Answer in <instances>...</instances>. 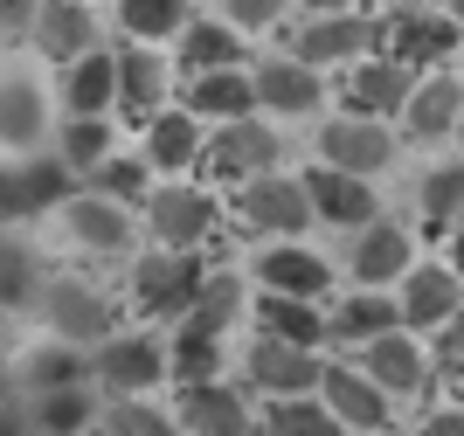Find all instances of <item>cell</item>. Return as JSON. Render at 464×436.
<instances>
[{
    "label": "cell",
    "mask_w": 464,
    "mask_h": 436,
    "mask_svg": "<svg viewBox=\"0 0 464 436\" xmlns=\"http://www.w3.org/2000/svg\"><path fill=\"white\" fill-rule=\"evenodd\" d=\"M201 257L194 249H153V257H139L132 270V298L139 312H153V319H167V312H194V298H201Z\"/></svg>",
    "instance_id": "1"
},
{
    "label": "cell",
    "mask_w": 464,
    "mask_h": 436,
    "mask_svg": "<svg viewBox=\"0 0 464 436\" xmlns=\"http://www.w3.org/2000/svg\"><path fill=\"white\" fill-rule=\"evenodd\" d=\"M374 49L416 76L423 63H437V56H450V49H458V21H444V15H395V21H374Z\"/></svg>",
    "instance_id": "2"
},
{
    "label": "cell",
    "mask_w": 464,
    "mask_h": 436,
    "mask_svg": "<svg viewBox=\"0 0 464 436\" xmlns=\"http://www.w3.org/2000/svg\"><path fill=\"white\" fill-rule=\"evenodd\" d=\"M271 167H277V132L271 125H243V118H236L222 139L201 146V173H208V180H264Z\"/></svg>",
    "instance_id": "3"
},
{
    "label": "cell",
    "mask_w": 464,
    "mask_h": 436,
    "mask_svg": "<svg viewBox=\"0 0 464 436\" xmlns=\"http://www.w3.org/2000/svg\"><path fill=\"white\" fill-rule=\"evenodd\" d=\"M236 215L250 228H271V236H298L312 215L305 201V180H285V173H264V180H243V194H236Z\"/></svg>",
    "instance_id": "4"
},
{
    "label": "cell",
    "mask_w": 464,
    "mask_h": 436,
    "mask_svg": "<svg viewBox=\"0 0 464 436\" xmlns=\"http://www.w3.org/2000/svg\"><path fill=\"white\" fill-rule=\"evenodd\" d=\"M49 333H56L63 346H104L111 340V305H104V291H91V285H49Z\"/></svg>",
    "instance_id": "5"
},
{
    "label": "cell",
    "mask_w": 464,
    "mask_h": 436,
    "mask_svg": "<svg viewBox=\"0 0 464 436\" xmlns=\"http://www.w3.org/2000/svg\"><path fill=\"white\" fill-rule=\"evenodd\" d=\"M91 367H97V381H104L118 402H139L146 388L167 381V354H160L153 340H104Z\"/></svg>",
    "instance_id": "6"
},
{
    "label": "cell",
    "mask_w": 464,
    "mask_h": 436,
    "mask_svg": "<svg viewBox=\"0 0 464 436\" xmlns=\"http://www.w3.org/2000/svg\"><path fill=\"white\" fill-rule=\"evenodd\" d=\"M319 152H326V167H333V173H353V180H368L374 167H388L395 139H388L374 118H333L326 132H319Z\"/></svg>",
    "instance_id": "7"
},
{
    "label": "cell",
    "mask_w": 464,
    "mask_h": 436,
    "mask_svg": "<svg viewBox=\"0 0 464 436\" xmlns=\"http://www.w3.org/2000/svg\"><path fill=\"white\" fill-rule=\"evenodd\" d=\"M63 194H70V167H63V160H21V167H0V222L56 208Z\"/></svg>",
    "instance_id": "8"
},
{
    "label": "cell",
    "mask_w": 464,
    "mask_h": 436,
    "mask_svg": "<svg viewBox=\"0 0 464 436\" xmlns=\"http://www.w3.org/2000/svg\"><path fill=\"white\" fill-rule=\"evenodd\" d=\"M28 35H35V49H42L49 63H63V70H70V63L91 56L97 21H91V7H83V0H42V7H35V28H28Z\"/></svg>",
    "instance_id": "9"
},
{
    "label": "cell",
    "mask_w": 464,
    "mask_h": 436,
    "mask_svg": "<svg viewBox=\"0 0 464 436\" xmlns=\"http://www.w3.org/2000/svg\"><path fill=\"white\" fill-rule=\"evenodd\" d=\"M305 201H312V215H326V222H340V228H374V194H368V180H353V173L312 167Z\"/></svg>",
    "instance_id": "10"
},
{
    "label": "cell",
    "mask_w": 464,
    "mask_h": 436,
    "mask_svg": "<svg viewBox=\"0 0 464 436\" xmlns=\"http://www.w3.org/2000/svg\"><path fill=\"white\" fill-rule=\"evenodd\" d=\"M174 416H180L188 436H250V409H243V395L222 388V381H208V388H180Z\"/></svg>",
    "instance_id": "11"
},
{
    "label": "cell",
    "mask_w": 464,
    "mask_h": 436,
    "mask_svg": "<svg viewBox=\"0 0 464 436\" xmlns=\"http://www.w3.org/2000/svg\"><path fill=\"white\" fill-rule=\"evenodd\" d=\"M361 374L374 381V388H402V395H416V388H423L430 381V354L416 340H409V333H388V340H374V346H361Z\"/></svg>",
    "instance_id": "12"
},
{
    "label": "cell",
    "mask_w": 464,
    "mask_h": 436,
    "mask_svg": "<svg viewBox=\"0 0 464 436\" xmlns=\"http://www.w3.org/2000/svg\"><path fill=\"white\" fill-rule=\"evenodd\" d=\"M250 381H264V388H277V395H312V381H326V367L312 361L305 346H285V340H264L250 346Z\"/></svg>",
    "instance_id": "13"
},
{
    "label": "cell",
    "mask_w": 464,
    "mask_h": 436,
    "mask_svg": "<svg viewBox=\"0 0 464 436\" xmlns=\"http://www.w3.org/2000/svg\"><path fill=\"white\" fill-rule=\"evenodd\" d=\"M409 83H416V76H409L402 63L368 56L361 70L347 76V118H382V111H402V104H409Z\"/></svg>",
    "instance_id": "14"
},
{
    "label": "cell",
    "mask_w": 464,
    "mask_h": 436,
    "mask_svg": "<svg viewBox=\"0 0 464 436\" xmlns=\"http://www.w3.org/2000/svg\"><path fill=\"white\" fill-rule=\"evenodd\" d=\"M160 97H167V63L153 56V49H125L118 56V111L132 118V125H153L160 118Z\"/></svg>",
    "instance_id": "15"
},
{
    "label": "cell",
    "mask_w": 464,
    "mask_h": 436,
    "mask_svg": "<svg viewBox=\"0 0 464 436\" xmlns=\"http://www.w3.org/2000/svg\"><path fill=\"white\" fill-rule=\"evenodd\" d=\"M215 228V201L201 188H167V194H153V236L167 249H194L201 236Z\"/></svg>",
    "instance_id": "16"
},
{
    "label": "cell",
    "mask_w": 464,
    "mask_h": 436,
    "mask_svg": "<svg viewBox=\"0 0 464 436\" xmlns=\"http://www.w3.org/2000/svg\"><path fill=\"white\" fill-rule=\"evenodd\" d=\"M361 42H374V21L326 15V21H312V28H291V63H305V70H319V63H347Z\"/></svg>",
    "instance_id": "17"
},
{
    "label": "cell",
    "mask_w": 464,
    "mask_h": 436,
    "mask_svg": "<svg viewBox=\"0 0 464 436\" xmlns=\"http://www.w3.org/2000/svg\"><path fill=\"white\" fill-rule=\"evenodd\" d=\"M319 388H326L319 402H326L340 422H353V430H382V422H388V395L361 374V367H326Z\"/></svg>",
    "instance_id": "18"
},
{
    "label": "cell",
    "mask_w": 464,
    "mask_h": 436,
    "mask_svg": "<svg viewBox=\"0 0 464 436\" xmlns=\"http://www.w3.org/2000/svg\"><path fill=\"white\" fill-rule=\"evenodd\" d=\"M458 270H409V291H402V325H416V333H430V325H450L458 319Z\"/></svg>",
    "instance_id": "19"
},
{
    "label": "cell",
    "mask_w": 464,
    "mask_h": 436,
    "mask_svg": "<svg viewBox=\"0 0 464 436\" xmlns=\"http://www.w3.org/2000/svg\"><path fill=\"white\" fill-rule=\"evenodd\" d=\"M63 104H70V118H104V104H118V56L91 49L83 63H70L63 70Z\"/></svg>",
    "instance_id": "20"
},
{
    "label": "cell",
    "mask_w": 464,
    "mask_h": 436,
    "mask_svg": "<svg viewBox=\"0 0 464 436\" xmlns=\"http://www.w3.org/2000/svg\"><path fill=\"white\" fill-rule=\"evenodd\" d=\"M409 118V139H444L450 125L464 118V83H450V76H430V83H416L402 104Z\"/></svg>",
    "instance_id": "21"
},
{
    "label": "cell",
    "mask_w": 464,
    "mask_h": 436,
    "mask_svg": "<svg viewBox=\"0 0 464 436\" xmlns=\"http://www.w3.org/2000/svg\"><path fill=\"white\" fill-rule=\"evenodd\" d=\"M188 118H243L256 104V83L243 70H215V76H188Z\"/></svg>",
    "instance_id": "22"
},
{
    "label": "cell",
    "mask_w": 464,
    "mask_h": 436,
    "mask_svg": "<svg viewBox=\"0 0 464 436\" xmlns=\"http://www.w3.org/2000/svg\"><path fill=\"white\" fill-rule=\"evenodd\" d=\"M243 63V35L229 21H194L180 35V70L188 76H215V70H236Z\"/></svg>",
    "instance_id": "23"
},
{
    "label": "cell",
    "mask_w": 464,
    "mask_h": 436,
    "mask_svg": "<svg viewBox=\"0 0 464 436\" xmlns=\"http://www.w3.org/2000/svg\"><path fill=\"white\" fill-rule=\"evenodd\" d=\"M264 285H271V298H319L333 285V270L312 249H271L264 257Z\"/></svg>",
    "instance_id": "24"
},
{
    "label": "cell",
    "mask_w": 464,
    "mask_h": 436,
    "mask_svg": "<svg viewBox=\"0 0 464 436\" xmlns=\"http://www.w3.org/2000/svg\"><path fill=\"white\" fill-rule=\"evenodd\" d=\"M70 236H77L83 249H125V243H132V222H125L118 201L83 194V201H70Z\"/></svg>",
    "instance_id": "25"
},
{
    "label": "cell",
    "mask_w": 464,
    "mask_h": 436,
    "mask_svg": "<svg viewBox=\"0 0 464 436\" xmlns=\"http://www.w3.org/2000/svg\"><path fill=\"white\" fill-rule=\"evenodd\" d=\"M194 160H201V132H194V118L188 111H160L153 125H146V167L180 173V167H194Z\"/></svg>",
    "instance_id": "26"
},
{
    "label": "cell",
    "mask_w": 464,
    "mask_h": 436,
    "mask_svg": "<svg viewBox=\"0 0 464 436\" xmlns=\"http://www.w3.org/2000/svg\"><path fill=\"white\" fill-rule=\"evenodd\" d=\"M402 270H409V236H402V228H388V222L361 228L353 277H361V285H388V277H402Z\"/></svg>",
    "instance_id": "27"
},
{
    "label": "cell",
    "mask_w": 464,
    "mask_h": 436,
    "mask_svg": "<svg viewBox=\"0 0 464 436\" xmlns=\"http://www.w3.org/2000/svg\"><path fill=\"white\" fill-rule=\"evenodd\" d=\"M250 83H256V104H271V111H291V118L319 104V83H312L305 63H264Z\"/></svg>",
    "instance_id": "28"
},
{
    "label": "cell",
    "mask_w": 464,
    "mask_h": 436,
    "mask_svg": "<svg viewBox=\"0 0 464 436\" xmlns=\"http://www.w3.org/2000/svg\"><path fill=\"white\" fill-rule=\"evenodd\" d=\"M42 139V91L28 76H0V146Z\"/></svg>",
    "instance_id": "29"
},
{
    "label": "cell",
    "mask_w": 464,
    "mask_h": 436,
    "mask_svg": "<svg viewBox=\"0 0 464 436\" xmlns=\"http://www.w3.org/2000/svg\"><path fill=\"white\" fill-rule=\"evenodd\" d=\"M118 28L146 49V42L188 35V7H180V0H118Z\"/></svg>",
    "instance_id": "30"
},
{
    "label": "cell",
    "mask_w": 464,
    "mask_h": 436,
    "mask_svg": "<svg viewBox=\"0 0 464 436\" xmlns=\"http://www.w3.org/2000/svg\"><path fill=\"white\" fill-rule=\"evenodd\" d=\"M215 367H222V340L215 333H194V325H180L174 340V361H167V374L180 381V388H208Z\"/></svg>",
    "instance_id": "31"
},
{
    "label": "cell",
    "mask_w": 464,
    "mask_h": 436,
    "mask_svg": "<svg viewBox=\"0 0 464 436\" xmlns=\"http://www.w3.org/2000/svg\"><path fill=\"white\" fill-rule=\"evenodd\" d=\"M83 374H91V361H83L77 346H42V354H28V388L35 395H56V388H83Z\"/></svg>",
    "instance_id": "32"
},
{
    "label": "cell",
    "mask_w": 464,
    "mask_h": 436,
    "mask_svg": "<svg viewBox=\"0 0 464 436\" xmlns=\"http://www.w3.org/2000/svg\"><path fill=\"white\" fill-rule=\"evenodd\" d=\"M264 333H271V340H285V346H319V333H326V325H319V312H312L305 298H264Z\"/></svg>",
    "instance_id": "33"
},
{
    "label": "cell",
    "mask_w": 464,
    "mask_h": 436,
    "mask_svg": "<svg viewBox=\"0 0 464 436\" xmlns=\"http://www.w3.org/2000/svg\"><path fill=\"white\" fill-rule=\"evenodd\" d=\"M340 333H347V340H361V346H374V340H388V333H402V305H388V298H374V291H361V298L340 312Z\"/></svg>",
    "instance_id": "34"
},
{
    "label": "cell",
    "mask_w": 464,
    "mask_h": 436,
    "mask_svg": "<svg viewBox=\"0 0 464 436\" xmlns=\"http://www.w3.org/2000/svg\"><path fill=\"white\" fill-rule=\"evenodd\" d=\"M35 409H42V430H49V436H77V430H91V422H97V402L83 395V388L35 395Z\"/></svg>",
    "instance_id": "35"
},
{
    "label": "cell",
    "mask_w": 464,
    "mask_h": 436,
    "mask_svg": "<svg viewBox=\"0 0 464 436\" xmlns=\"http://www.w3.org/2000/svg\"><path fill=\"white\" fill-rule=\"evenodd\" d=\"M271 430L277 436H340V416H333L326 402H312V395H291L271 409Z\"/></svg>",
    "instance_id": "36"
},
{
    "label": "cell",
    "mask_w": 464,
    "mask_h": 436,
    "mask_svg": "<svg viewBox=\"0 0 464 436\" xmlns=\"http://www.w3.org/2000/svg\"><path fill=\"white\" fill-rule=\"evenodd\" d=\"M97 436H174V416H160L146 402H111L97 409Z\"/></svg>",
    "instance_id": "37"
},
{
    "label": "cell",
    "mask_w": 464,
    "mask_h": 436,
    "mask_svg": "<svg viewBox=\"0 0 464 436\" xmlns=\"http://www.w3.org/2000/svg\"><path fill=\"white\" fill-rule=\"evenodd\" d=\"M236 298H243V291H236V277H208V285H201V298H194V312H188V325L222 340V325L236 319Z\"/></svg>",
    "instance_id": "38"
},
{
    "label": "cell",
    "mask_w": 464,
    "mask_h": 436,
    "mask_svg": "<svg viewBox=\"0 0 464 436\" xmlns=\"http://www.w3.org/2000/svg\"><path fill=\"white\" fill-rule=\"evenodd\" d=\"M104 146H111V132H104V118H70V132H63V167H104Z\"/></svg>",
    "instance_id": "39"
},
{
    "label": "cell",
    "mask_w": 464,
    "mask_h": 436,
    "mask_svg": "<svg viewBox=\"0 0 464 436\" xmlns=\"http://www.w3.org/2000/svg\"><path fill=\"white\" fill-rule=\"evenodd\" d=\"M464 208V167H437V173H423V215H458Z\"/></svg>",
    "instance_id": "40"
},
{
    "label": "cell",
    "mask_w": 464,
    "mask_h": 436,
    "mask_svg": "<svg viewBox=\"0 0 464 436\" xmlns=\"http://www.w3.org/2000/svg\"><path fill=\"white\" fill-rule=\"evenodd\" d=\"M97 194L104 201H139L146 194V160H104L97 167Z\"/></svg>",
    "instance_id": "41"
},
{
    "label": "cell",
    "mask_w": 464,
    "mask_h": 436,
    "mask_svg": "<svg viewBox=\"0 0 464 436\" xmlns=\"http://www.w3.org/2000/svg\"><path fill=\"white\" fill-rule=\"evenodd\" d=\"M285 15V0H229V28H271Z\"/></svg>",
    "instance_id": "42"
},
{
    "label": "cell",
    "mask_w": 464,
    "mask_h": 436,
    "mask_svg": "<svg viewBox=\"0 0 464 436\" xmlns=\"http://www.w3.org/2000/svg\"><path fill=\"white\" fill-rule=\"evenodd\" d=\"M21 291H28V270L14 249H0V298H21Z\"/></svg>",
    "instance_id": "43"
},
{
    "label": "cell",
    "mask_w": 464,
    "mask_h": 436,
    "mask_svg": "<svg viewBox=\"0 0 464 436\" xmlns=\"http://www.w3.org/2000/svg\"><path fill=\"white\" fill-rule=\"evenodd\" d=\"M35 7L42 0H0V28L14 35V28H35Z\"/></svg>",
    "instance_id": "44"
},
{
    "label": "cell",
    "mask_w": 464,
    "mask_h": 436,
    "mask_svg": "<svg viewBox=\"0 0 464 436\" xmlns=\"http://www.w3.org/2000/svg\"><path fill=\"white\" fill-rule=\"evenodd\" d=\"M444 361L464 374V319H450V325H444Z\"/></svg>",
    "instance_id": "45"
},
{
    "label": "cell",
    "mask_w": 464,
    "mask_h": 436,
    "mask_svg": "<svg viewBox=\"0 0 464 436\" xmlns=\"http://www.w3.org/2000/svg\"><path fill=\"white\" fill-rule=\"evenodd\" d=\"M430 436H464V409H437V416H430Z\"/></svg>",
    "instance_id": "46"
},
{
    "label": "cell",
    "mask_w": 464,
    "mask_h": 436,
    "mask_svg": "<svg viewBox=\"0 0 464 436\" xmlns=\"http://www.w3.org/2000/svg\"><path fill=\"white\" fill-rule=\"evenodd\" d=\"M305 7H319V15H340V7H347V0H305Z\"/></svg>",
    "instance_id": "47"
},
{
    "label": "cell",
    "mask_w": 464,
    "mask_h": 436,
    "mask_svg": "<svg viewBox=\"0 0 464 436\" xmlns=\"http://www.w3.org/2000/svg\"><path fill=\"white\" fill-rule=\"evenodd\" d=\"M458 270H464V228H458Z\"/></svg>",
    "instance_id": "48"
},
{
    "label": "cell",
    "mask_w": 464,
    "mask_h": 436,
    "mask_svg": "<svg viewBox=\"0 0 464 436\" xmlns=\"http://www.w3.org/2000/svg\"><path fill=\"white\" fill-rule=\"evenodd\" d=\"M458 15H464V0H458Z\"/></svg>",
    "instance_id": "49"
}]
</instances>
